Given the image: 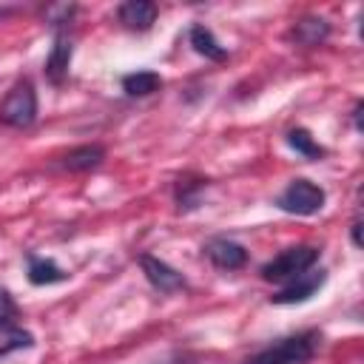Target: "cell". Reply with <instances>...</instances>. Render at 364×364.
Here are the masks:
<instances>
[{
	"label": "cell",
	"instance_id": "cell-3",
	"mask_svg": "<svg viewBox=\"0 0 364 364\" xmlns=\"http://www.w3.org/2000/svg\"><path fill=\"white\" fill-rule=\"evenodd\" d=\"M37 119V91L28 77L17 80L0 102V122L9 128H31Z\"/></svg>",
	"mask_w": 364,
	"mask_h": 364
},
{
	"label": "cell",
	"instance_id": "cell-14",
	"mask_svg": "<svg viewBox=\"0 0 364 364\" xmlns=\"http://www.w3.org/2000/svg\"><path fill=\"white\" fill-rule=\"evenodd\" d=\"M102 159H105V148H102V145H80V148H71V151L60 159V165H63L65 171L82 173V171L100 168Z\"/></svg>",
	"mask_w": 364,
	"mask_h": 364
},
{
	"label": "cell",
	"instance_id": "cell-18",
	"mask_svg": "<svg viewBox=\"0 0 364 364\" xmlns=\"http://www.w3.org/2000/svg\"><path fill=\"white\" fill-rule=\"evenodd\" d=\"M17 318V301L14 296L0 284V324H14Z\"/></svg>",
	"mask_w": 364,
	"mask_h": 364
},
{
	"label": "cell",
	"instance_id": "cell-16",
	"mask_svg": "<svg viewBox=\"0 0 364 364\" xmlns=\"http://www.w3.org/2000/svg\"><path fill=\"white\" fill-rule=\"evenodd\" d=\"M284 139H287V145H290L299 156H304V159H324V156H327V148L318 145L316 136H313L307 128H290Z\"/></svg>",
	"mask_w": 364,
	"mask_h": 364
},
{
	"label": "cell",
	"instance_id": "cell-12",
	"mask_svg": "<svg viewBox=\"0 0 364 364\" xmlns=\"http://www.w3.org/2000/svg\"><path fill=\"white\" fill-rule=\"evenodd\" d=\"M188 43H191L193 51L202 54L205 60H213V63H225V60H228V48L213 37V31H210L205 23H193V26H191Z\"/></svg>",
	"mask_w": 364,
	"mask_h": 364
},
{
	"label": "cell",
	"instance_id": "cell-7",
	"mask_svg": "<svg viewBox=\"0 0 364 364\" xmlns=\"http://www.w3.org/2000/svg\"><path fill=\"white\" fill-rule=\"evenodd\" d=\"M202 253L210 259L213 267L219 270H242L247 264V250L245 245L228 239V236H213L202 245Z\"/></svg>",
	"mask_w": 364,
	"mask_h": 364
},
{
	"label": "cell",
	"instance_id": "cell-15",
	"mask_svg": "<svg viewBox=\"0 0 364 364\" xmlns=\"http://www.w3.org/2000/svg\"><path fill=\"white\" fill-rule=\"evenodd\" d=\"M162 88V77L156 74V71H148V68H142V71H131V74H125L122 77V91L128 94V97H151V94H156Z\"/></svg>",
	"mask_w": 364,
	"mask_h": 364
},
{
	"label": "cell",
	"instance_id": "cell-2",
	"mask_svg": "<svg viewBox=\"0 0 364 364\" xmlns=\"http://www.w3.org/2000/svg\"><path fill=\"white\" fill-rule=\"evenodd\" d=\"M318 262V247L313 245H293L287 250H282L279 256H273L270 262L262 264V279L264 282H293L296 276L307 273L313 264Z\"/></svg>",
	"mask_w": 364,
	"mask_h": 364
},
{
	"label": "cell",
	"instance_id": "cell-10",
	"mask_svg": "<svg viewBox=\"0 0 364 364\" xmlns=\"http://www.w3.org/2000/svg\"><path fill=\"white\" fill-rule=\"evenodd\" d=\"M287 37H290L296 46L313 48V46H321V43L330 37V23H327L324 17L307 14V17H301V20L293 23V28L287 31Z\"/></svg>",
	"mask_w": 364,
	"mask_h": 364
},
{
	"label": "cell",
	"instance_id": "cell-6",
	"mask_svg": "<svg viewBox=\"0 0 364 364\" xmlns=\"http://www.w3.org/2000/svg\"><path fill=\"white\" fill-rule=\"evenodd\" d=\"M324 282H327V270H307V273H301V276H296L293 282H287L279 293H273L270 296V301L273 304H304V301H310L321 287H324Z\"/></svg>",
	"mask_w": 364,
	"mask_h": 364
},
{
	"label": "cell",
	"instance_id": "cell-5",
	"mask_svg": "<svg viewBox=\"0 0 364 364\" xmlns=\"http://www.w3.org/2000/svg\"><path fill=\"white\" fill-rule=\"evenodd\" d=\"M139 267H142V273H145L148 284H151L154 290L165 293V296L188 290V279H185V276H182L176 267H171L168 262H162L159 256L142 253V256H139Z\"/></svg>",
	"mask_w": 364,
	"mask_h": 364
},
{
	"label": "cell",
	"instance_id": "cell-11",
	"mask_svg": "<svg viewBox=\"0 0 364 364\" xmlns=\"http://www.w3.org/2000/svg\"><path fill=\"white\" fill-rule=\"evenodd\" d=\"M26 276H28V282L34 284V287H46V284H60V282H65L71 273L68 270H63L54 259H46V256H34V253H28L26 256Z\"/></svg>",
	"mask_w": 364,
	"mask_h": 364
},
{
	"label": "cell",
	"instance_id": "cell-22",
	"mask_svg": "<svg viewBox=\"0 0 364 364\" xmlns=\"http://www.w3.org/2000/svg\"><path fill=\"white\" fill-rule=\"evenodd\" d=\"M173 364H179V361H173Z\"/></svg>",
	"mask_w": 364,
	"mask_h": 364
},
{
	"label": "cell",
	"instance_id": "cell-1",
	"mask_svg": "<svg viewBox=\"0 0 364 364\" xmlns=\"http://www.w3.org/2000/svg\"><path fill=\"white\" fill-rule=\"evenodd\" d=\"M318 344H321L318 330L290 333V336H282V338L264 344L253 355H247L245 364H307V361H313Z\"/></svg>",
	"mask_w": 364,
	"mask_h": 364
},
{
	"label": "cell",
	"instance_id": "cell-19",
	"mask_svg": "<svg viewBox=\"0 0 364 364\" xmlns=\"http://www.w3.org/2000/svg\"><path fill=\"white\" fill-rule=\"evenodd\" d=\"M350 239H353L355 247H361V219H358V216H355L353 225H350Z\"/></svg>",
	"mask_w": 364,
	"mask_h": 364
},
{
	"label": "cell",
	"instance_id": "cell-17",
	"mask_svg": "<svg viewBox=\"0 0 364 364\" xmlns=\"http://www.w3.org/2000/svg\"><path fill=\"white\" fill-rule=\"evenodd\" d=\"M34 347V336L17 324H0V358L14 353V350H28Z\"/></svg>",
	"mask_w": 364,
	"mask_h": 364
},
{
	"label": "cell",
	"instance_id": "cell-8",
	"mask_svg": "<svg viewBox=\"0 0 364 364\" xmlns=\"http://www.w3.org/2000/svg\"><path fill=\"white\" fill-rule=\"evenodd\" d=\"M71 57H74V43L68 37V31H54V43L51 51L46 57V80L51 85H63L68 80V68H71Z\"/></svg>",
	"mask_w": 364,
	"mask_h": 364
},
{
	"label": "cell",
	"instance_id": "cell-9",
	"mask_svg": "<svg viewBox=\"0 0 364 364\" xmlns=\"http://www.w3.org/2000/svg\"><path fill=\"white\" fill-rule=\"evenodd\" d=\"M156 14H159V9L151 0H125L117 9V17L128 31H148L156 23Z\"/></svg>",
	"mask_w": 364,
	"mask_h": 364
},
{
	"label": "cell",
	"instance_id": "cell-21",
	"mask_svg": "<svg viewBox=\"0 0 364 364\" xmlns=\"http://www.w3.org/2000/svg\"><path fill=\"white\" fill-rule=\"evenodd\" d=\"M9 14H14V6H0V20L9 17Z\"/></svg>",
	"mask_w": 364,
	"mask_h": 364
},
{
	"label": "cell",
	"instance_id": "cell-4",
	"mask_svg": "<svg viewBox=\"0 0 364 364\" xmlns=\"http://www.w3.org/2000/svg\"><path fill=\"white\" fill-rule=\"evenodd\" d=\"M324 188L310 179H290L287 188L276 196V208L290 216H313L324 208Z\"/></svg>",
	"mask_w": 364,
	"mask_h": 364
},
{
	"label": "cell",
	"instance_id": "cell-13",
	"mask_svg": "<svg viewBox=\"0 0 364 364\" xmlns=\"http://www.w3.org/2000/svg\"><path fill=\"white\" fill-rule=\"evenodd\" d=\"M205 188H208V179H202V176H191V173L179 176L176 185H173V202H176V208H179L182 213L196 210V208L202 205Z\"/></svg>",
	"mask_w": 364,
	"mask_h": 364
},
{
	"label": "cell",
	"instance_id": "cell-20",
	"mask_svg": "<svg viewBox=\"0 0 364 364\" xmlns=\"http://www.w3.org/2000/svg\"><path fill=\"white\" fill-rule=\"evenodd\" d=\"M353 122H355V131H361V102H355L353 108Z\"/></svg>",
	"mask_w": 364,
	"mask_h": 364
}]
</instances>
